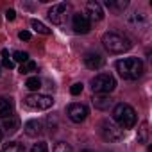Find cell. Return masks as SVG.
Instances as JSON below:
<instances>
[{"instance_id":"1","label":"cell","mask_w":152,"mask_h":152,"mask_svg":"<svg viewBox=\"0 0 152 152\" xmlns=\"http://www.w3.org/2000/svg\"><path fill=\"white\" fill-rule=\"evenodd\" d=\"M116 72L122 79L136 81L143 73V63L138 57H124V59L116 61Z\"/></svg>"},{"instance_id":"2","label":"cell","mask_w":152,"mask_h":152,"mask_svg":"<svg viewBox=\"0 0 152 152\" xmlns=\"http://www.w3.org/2000/svg\"><path fill=\"white\" fill-rule=\"evenodd\" d=\"M102 45L111 54H124V52L131 50V47H132L131 39L120 32H106L102 36Z\"/></svg>"},{"instance_id":"3","label":"cell","mask_w":152,"mask_h":152,"mask_svg":"<svg viewBox=\"0 0 152 152\" xmlns=\"http://www.w3.org/2000/svg\"><path fill=\"white\" fill-rule=\"evenodd\" d=\"M113 122L124 131V129H131L136 124V111L129 106V104H116L113 109Z\"/></svg>"},{"instance_id":"4","label":"cell","mask_w":152,"mask_h":152,"mask_svg":"<svg viewBox=\"0 0 152 152\" xmlns=\"http://www.w3.org/2000/svg\"><path fill=\"white\" fill-rule=\"evenodd\" d=\"M116 88V81L109 73H99L91 79V90L95 95H109Z\"/></svg>"},{"instance_id":"5","label":"cell","mask_w":152,"mask_h":152,"mask_svg":"<svg viewBox=\"0 0 152 152\" xmlns=\"http://www.w3.org/2000/svg\"><path fill=\"white\" fill-rule=\"evenodd\" d=\"M25 106L32 111H45L50 109L54 106V99L48 95H41V93H32L25 97Z\"/></svg>"},{"instance_id":"6","label":"cell","mask_w":152,"mask_h":152,"mask_svg":"<svg viewBox=\"0 0 152 152\" xmlns=\"http://www.w3.org/2000/svg\"><path fill=\"white\" fill-rule=\"evenodd\" d=\"M99 131L106 141H120L124 138V131L113 120H107V118L99 124Z\"/></svg>"},{"instance_id":"7","label":"cell","mask_w":152,"mask_h":152,"mask_svg":"<svg viewBox=\"0 0 152 152\" xmlns=\"http://www.w3.org/2000/svg\"><path fill=\"white\" fill-rule=\"evenodd\" d=\"M66 115H68V118H70L72 122L81 124V122H84L86 116H88V107H86L84 104H77V102H75V104H70V106H68Z\"/></svg>"},{"instance_id":"8","label":"cell","mask_w":152,"mask_h":152,"mask_svg":"<svg viewBox=\"0 0 152 152\" xmlns=\"http://www.w3.org/2000/svg\"><path fill=\"white\" fill-rule=\"evenodd\" d=\"M72 25H73V31L77 34H88L91 29V22L84 13H75L72 18Z\"/></svg>"},{"instance_id":"9","label":"cell","mask_w":152,"mask_h":152,"mask_svg":"<svg viewBox=\"0 0 152 152\" xmlns=\"http://www.w3.org/2000/svg\"><path fill=\"white\" fill-rule=\"evenodd\" d=\"M66 13H68V6L66 4H56V6H52L48 9L47 16H48V20L54 25H61L64 22V18H66Z\"/></svg>"},{"instance_id":"10","label":"cell","mask_w":152,"mask_h":152,"mask_svg":"<svg viewBox=\"0 0 152 152\" xmlns=\"http://www.w3.org/2000/svg\"><path fill=\"white\" fill-rule=\"evenodd\" d=\"M84 15L90 18V22H100L104 18V11H102V6L95 0L86 4V9H84Z\"/></svg>"},{"instance_id":"11","label":"cell","mask_w":152,"mask_h":152,"mask_svg":"<svg viewBox=\"0 0 152 152\" xmlns=\"http://www.w3.org/2000/svg\"><path fill=\"white\" fill-rule=\"evenodd\" d=\"M84 64L90 70H99L104 64V57L97 52H88V54H84Z\"/></svg>"},{"instance_id":"12","label":"cell","mask_w":152,"mask_h":152,"mask_svg":"<svg viewBox=\"0 0 152 152\" xmlns=\"http://www.w3.org/2000/svg\"><path fill=\"white\" fill-rule=\"evenodd\" d=\"M91 102H93L95 109H100V111H107L113 106V99L109 95H93Z\"/></svg>"},{"instance_id":"13","label":"cell","mask_w":152,"mask_h":152,"mask_svg":"<svg viewBox=\"0 0 152 152\" xmlns=\"http://www.w3.org/2000/svg\"><path fill=\"white\" fill-rule=\"evenodd\" d=\"M2 127H4V131H6L7 134H15V132L20 129V118H18V116H15V115H11V116L4 118Z\"/></svg>"},{"instance_id":"14","label":"cell","mask_w":152,"mask_h":152,"mask_svg":"<svg viewBox=\"0 0 152 152\" xmlns=\"http://www.w3.org/2000/svg\"><path fill=\"white\" fill-rule=\"evenodd\" d=\"M15 109V102L7 97H0V118H7L13 115Z\"/></svg>"},{"instance_id":"15","label":"cell","mask_w":152,"mask_h":152,"mask_svg":"<svg viewBox=\"0 0 152 152\" xmlns=\"http://www.w3.org/2000/svg\"><path fill=\"white\" fill-rule=\"evenodd\" d=\"M23 131H25L27 136L36 138V136L41 134V122H38V120H29V122L23 125Z\"/></svg>"},{"instance_id":"16","label":"cell","mask_w":152,"mask_h":152,"mask_svg":"<svg viewBox=\"0 0 152 152\" xmlns=\"http://www.w3.org/2000/svg\"><path fill=\"white\" fill-rule=\"evenodd\" d=\"M129 22L134 23L138 29H141V27H145V25L148 23V22H147V15H143V13H134V15H131Z\"/></svg>"},{"instance_id":"17","label":"cell","mask_w":152,"mask_h":152,"mask_svg":"<svg viewBox=\"0 0 152 152\" xmlns=\"http://www.w3.org/2000/svg\"><path fill=\"white\" fill-rule=\"evenodd\" d=\"M138 141L140 143H148V124L147 122H143L141 125H140V129H138Z\"/></svg>"},{"instance_id":"18","label":"cell","mask_w":152,"mask_h":152,"mask_svg":"<svg viewBox=\"0 0 152 152\" xmlns=\"http://www.w3.org/2000/svg\"><path fill=\"white\" fill-rule=\"evenodd\" d=\"M4 152H25V145L18 141H9L4 145Z\"/></svg>"},{"instance_id":"19","label":"cell","mask_w":152,"mask_h":152,"mask_svg":"<svg viewBox=\"0 0 152 152\" xmlns=\"http://www.w3.org/2000/svg\"><path fill=\"white\" fill-rule=\"evenodd\" d=\"M31 27H32L36 32H39V34H45V36L50 34V29H48L45 23H41L39 20H32V22H31Z\"/></svg>"},{"instance_id":"20","label":"cell","mask_w":152,"mask_h":152,"mask_svg":"<svg viewBox=\"0 0 152 152\" xmlns=\"http://www.w3.org/2000/svg\"><path fill=\"white\" fill-rule=\"evenodd\" d=\"M25 86H27L31 91H38V90L41 88V81H39L38 77H29L27 83H25Z\"/></svg>"},{"instance_id":"21","label":"cell","mask_w":152,"mask_h":152,"mask_svg":"<svg viewBox=\"0 0 152 152\" xmlns=\"http://www.w3.org/2000/svg\"><path fill=\"white\" fill-rule=\"evenodd\" d=\"M38 70V64L34 61H27L20 66V73H31V72H36Z\"/></svg>"},{"instance_id":"22","label":"cell","mask_w":152,"mask_h":152,"mask_svg":"<svg viewBox=\"0 0 152 152\" xmlns=\"http://www.w3.org/2000/svg\"><path fill=\"white\" fill-rule=\"evenodd\" d=\"M13 61H16V63H27L29 61V54L27 52H22V50H16L15 54H13Z\"/></svg>"},{"instance_id":"23","label":"cell","mask_w":152,"mask_h":152,"mask_svg":"<svg viewBox=\"0 0 152 152\" xmlns=\"http://www.w3.org/2000/svg\"><path fill=\"white\" fill-rule=\"evenodd\" d=\"M52 152H72V147L68 143H64V141H57L54 145V150Z\"/></svg>"},{"instance_id":"24","label":"cell","mask_w":152,"mask_h":152,"mask_svg":"<svg viewBox=\"0 0 152 152\" xmlns=\"http://www.w3.org/2000/svg\"><path fill=\"white\" fill-rule=\"evenodd\" d=\"M127 4H129V2H125V0H124V2H122V0H120V2H113V0H107V2H106V6H107L109 9H125Z\"/></svg>"},{"instance_id":"25","label":"cell","mask_w":152,"mask_h":152,"mask_svg":"<svg viewBox=\"0 0 152 152\" xmlns=\"http://www.w3.org/2000/svg\"><path fill=\"white\" fill-rule=\"evenodd\" d=\"M31 152H48V148H47V143L45 141H38L32 148H31Z\"/></svg>"},{"instance_id":"26","label":"cell","mask_w":152,"mask_h":152,"mask_svg":"<svg viewBox=\"0 0 152 152\" xmlns=\"http://www.w3.org/2000/svg\"><path fill=\"white\" fill-rule=\"evenodd\" d=\"M70 93H72V95H81V93H83V83H75V84L70 88Z\"/></svg>"},{"instance_id":"27","label":"cell","mask_w":152,"mask_h":152,"mask_svg":"<svg viewBox=\"0 0 152 152\" xmlns=\"http://www.w3.org/2000/svg\"><path fill=\"white\" fill-rule=\"evenodd\" d=\"M2 66L11 70V68L15 66V61H13V59H9V57H2Z\"/></svg>"},{"instance_id":"28","label":"cell","mask_w":152,"mask_h":152,"mask_svg":"<svg viewBox=\"0 0 152 152\" xmlns=\"http://www.w3.org/2000/svg\"><path fill=\"white\" fill-rule=\"evenodd\" d=\"M18 38H20L22 41H29V39H31V32H29V31H22V32L18 34Z\"/></svg>"},{"instance_id":"29","label":"cell","mask_w":152,"mask_h":152,"mask_svg":"<svg viewBox=\"0 0 152 152\" xmlns=\"http://www.w3.org/2000/svg\"><path fill=\"white\" fill-rule=\"evenodd\" d=\"M6 18H7L9 22H13V20L16 18V13H15V9H7V11H6Z\"/></svg>"},{"instance_id":"30","label":"cell","mask_w":152,"mask_h":152,"mask_svg":"<svg viewBox=\"0 0 152 152\" xmlns=\"http://www.w3.org/2000/svg\"><path fill=\"white\" fill-rule=\"evenodd\" d=\"M81 152H93V150H90V148H84V150H81Z\"/></svg>"},{"instance_id":"31","label":"cell","mask_w":152,"mask_h":152,"mask_svg":"<svg viewBox=\"0 0 152 152\" xmlns=\"http://www.w3.org/2000/svg\"><path fill=\"white\" fill-rule=\"evenodd\" d=\"M0 141H2V129H0Z\"/></svg>"}]
</instances>
